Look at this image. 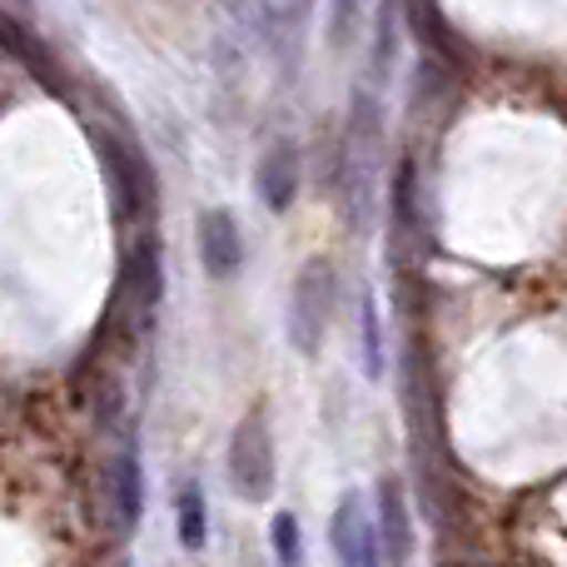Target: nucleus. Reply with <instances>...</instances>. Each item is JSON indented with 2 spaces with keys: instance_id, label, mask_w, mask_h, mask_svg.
Wrapping results in <instances>:
<instances>
[{
  "instance_id": "nucleus-1",
  "label": "nucleus",
  "mask_w": 567,
  "mask_h": 567,
  "mask_svg": "<svg viewBox=\"0 0 567 567\" xmlns=\"http://www.w3.org/2000/svg\"><path fill=\"white\" fill-rule=\"evenodd\" d=\"M333 303H339V275H333L329 259H309L289 293V343L299 353H319L333 319Z\"/></svg>"
},
{
  "instance_id": "nucleus-2",
  "label": "nucleus",
  "mask_w": 567,
  "mask_h": 567,
  "mask_svg": "<svg viewBox=\"0 0 567 567\" xmlns=\"http://www.w3.org/2000/svg\"><path fill=\"white\" fill-rule=\"evenodd\" d=\"M229 488L245 503H265L275 493V439L265 413H249L229 439Z\"/></svg>"
},
{
  "instance_id": "nucleus-3",
  "label": "nucleus",
  "mask_w": 567,
  "mask_h": 567,
  "mask_svg": "<svg viewBox=\"0 0 567 567\" xmlns=\"http://www.w3.org/2000/svg\"><path fill=\"white\" fill-rule=\"evenodd\" d=\"M309 10H313V0H259V40H265L269 60H275L284 75L299 65Z\"/></svg>"
},
{
  "instance_id": "nucleus-4",
  "label": "nucleus",
  "mask_w": 567,
  "mask_h": 567,
  "mask_svg": "<svg viewBox=\"0 0 567 567\" xmlns=\"http://www.w3.org/2000/svg\"><path fill=\"white\" fill-rule=\"evenodd\" d=\"M333 553L353 567H369L383 558L379 548V518H369V503L359 493H343L339 513H333Z\"/></svg>"
},
{
  "instance_id": "nucleus-5",
  "label": "nucleus",
  "mask_w": 567,
  "mask_h": 567,
  "mask_svg": "<svg viewBox=\"0 0 567 567\" xmlns=\"http://www.w3.org/2000/svg\"><path fill=\"white\" fill-rule=\"evenodd\" d=\"M100 155H105V175H110V195H115V209L120 219H135L140 205H145V185H150V169L140 165L135 150H125L110 130H100L95 135Z\"/></svg>"
},
{
  "instance_id": "nucleus-6",
  "label": "nucleus",
  "mask_w": 567,
  "mask_h": 567,
  "mask_svg": "<svg viewBox=\"0 0 567 567\" xmlns=\"http://www.w3.org/2000/svg\"><path fill=\"white\" fill-rule=\"evenodd\" d=\"M199 259L215 279H229L245 269V235L229 209H205L199 215Z\"/></svg>"
},
{
  "instance_id": "nucleus-7",
  "label": "nucleus",
  "mask_w": 567,
  "mask_h": 567,
  "mask_svg": "<svg viewBox=\"0 0 567 567\" xmlns=\"http://www.w3.org/2000/svg\"><path fill=\"white\" fill-rule=\"evenodd\" d=\"M293 189H299V150H293L289 140H279V145H269L265 159H259V199H265L275 215H284Z\"/></svg>"
},
{
  "instance_id": "nucleus-8",
  "label": "nucleus",
  "mask_w": 567,
  "mask_h": 567,
  "mask_svg": "<svg viewBox=\"0 0 567 567\" xmlns=\"http://www.w3.org/2000/svg\"><path fill=\"white\" fill-rule=\"evenodd\" d=\"M110 493H115V513H120V533H135L140 508H145V468H140L135 443L115 453V468H110Z\"/></svg>"
},
{
  "instance_id": "nucleus-9",
  "label": "nucleus",
  "mask_w": 567,
  "mask_h": 567,
  "mask_svg": "<svg viewBox=\"0 0 567 567\" xmlns=\"http://www.w3.org/2000/svg\"><path fill=\"white\" fill-rule=\"evenodd\" d=\"M379 548L389 563H403L413 553V523H409V508H403V493L393 483L379 488Z\"/></svg>"
},
{
  "instance_id": "nucleus-10",
  "label": "nucleus",
  "mask_w": 567,
  "mask_h": 567,
  "mask_svg": "<svg viewBox=\"0 0 567 567\" xmlns=\"http://www.w3.org/2000/svg\"><path fill=\"white\" fill-rule=\"evenodd\" d=\"M205 538H209V508H205L199 483H189V488L179 493V543L195 553V548H205Z\"/></svg>"
},
{
  "instance_id": "nucleus-11",
  "label": "nucleus",
  "mask_w": 567,
  "mask_h": 567,
  "mask_svg": "<svg viewBox=\"0 0 567 567\" xmlns=\"http://www.w3.org/2000/svg\"><path fill=\"white\" fill-rule=\"evenodd\" d=\"M363 373L383 379V329H379V303H373V293H363Z\"/></svg>"
},
{
  "instance_id": "nucleus-12",
  "label": "nucleus",
  "mask_w": 567,
  "mask_h": 567,
  "mask_svg": "<svg viewBox=\"0 0 567 567\" xmlns=\"http://www.w3.org/2000/svg\"><path fill=\"white\" fill-rule=\"evenodd\" d=\"M359 10L363 0H329V45L343 50L353 40V30H359Z\"/></svg>"
},
{
  "instance_id": "nucleus-13",
  "label": "nucleus",
  "mask_w": 567,
  "mask_h": 567,
  "mask_svg": "<svg viewBox=\"0 0 567 567\" xmlns=\"http://www.w3.org/2000/svg\"><path fill=\"white\" fill-rule=\"evenodd\" d=\"M393 50H399V25H393V16H383L379 20V35H373V80H389Z\"/></svg>"
},
{
  "instance_id": "nucleus-14",
  "label": "nucleus",
  "mask_w": 567,
  "mask_h": 567,
  "mask_svg": "<svg viewBox=\"0 0 567 567\" xmlns=\"http://www.w3.org/2000/svg\"><path fill=\"white\" fill-rule=\"evenodd\" d=\"M275 553H279V563H299L303 558L299 523H293V513H279V518H275Z\"/></svg>"
}]
</instances>
